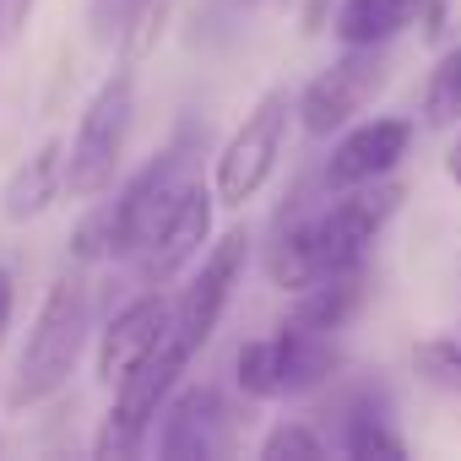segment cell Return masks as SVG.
Returning a JSON list of instances; mask_svg holds the SVG:
<instances>
[{
  "mask_svg": "<svg viewBox=\"0 0 461 461\" xmlns=\"http://www.w3.org/2000/svg\"><path fill=\"white\" fill-rule=\"evenodd\" d=\"M402 185L375 179L353 190H331V201H310V190H294L288 206L272 222V245H267V277L283 294H299L321 277L364 272L380 228L396 217Z\"/></svg>",
  "mask_w": 461,
  "mask_h": 461,
  "instance_id": "1",
  "label": "cell"
},
{
  "mask_svg": "<svg viewBox=\"0 0 461 461\" xmlns=\"http://www.w3.org/2000/svg\"><path fill=\"white\" fill-rule=\"evenodd\" d=\"M87 331H93V288L82 272H66V277H55V288L44 294V304L33 315V331L23 342V358L12 375V407H39V402L60 396L87 348Z\"/></svg>",
  "mask_w": 461,
  "mask_h": 461,
  "instance_id": "2",
  "label": "cell"
},
{
  "mask_svg": "<svg viewBox=\"0 0 461 461\" xmlns=\"http://www.w3.org/2000/svg\"><path fill=\"white\" fill-rule=\"evenodd\" d=\"M131 120H136V77L109 71L93 87V98L82 104L77 136L66 147V195L71 201H98L104 190H114V174H120L125 141H131Z\"/></svg>",
  "mask_w": 461,
  "mask_h": 461,
  "instance_id": "3",
  "label": "cell"
},
{
  "mask_svg": "<svg viewBox=\"0 0 461 461\" xmlns=\"http://www.w3.org/2000/svg\"><path fill=\"white\" fill-rule=\"evenodd\" d=\"M342 353H337V337L331 331H310L299 321H283L272 337H256L240 348V391L256 396V402H272V396H304L315 385H326L337 375Z\"/></svg>",
  "mask_w": 461,
  "mask_h": 461,
  "instance_id": "4",
  "label": "cell"
},
{
  "mask_svg": "<svg viewBox=\"0 0 461 461\" xmlns=\"http://www.w3.org/2000/svg\"><path fill=\"white\" fill-rule=\"evenodd\" d=\"M190 358H195V353L168 331V342H163L152 358H141V364L114 385V407L104 412V429H98V445H93L104 461H125V456H136V450L147 445V434L158 429V418H163L168 396L179 391Z\"/></svg>",
  "mask_w": 461,
  "mask_h": 461,
  "instance_id": "5",
  "label": "cell"
},
{
  "mask_svg": "<svg viewBox=\"0 0 461 461\" xmlns=\"http://www.w3.org/2000/svg\"><path fill=\"white\" fill-rule=\"evenodd\" d=\"M294 114H299V98H288V87H272V93L256 98V109L240 120V131L217 152V174H212L217 206H245L267 190V179L277 174Z\"/></svg>",
  "mask_w": 461,
  "mask_h": 461,
  "instance_id": "6",
  "label": "cell"
},
{
  "mask_svg": "<svg viewBox=\"0 0 461 461\" xmlns=\"http://www.w3.org/2000/svg\"><path fill=\"white\" fill-rule=\"evenodd\" d=\"M385 50L391 44H348L326 71L310 77V87L299 93V125H304V136H331L353 114L369 109V98L385 87V71H391Z\"/></svg>",
  "mask_w": 461,
  "mask_h": 461,
  "instance_id": "7",
  "label": "cell"
},
{
  "mask_svg": "<svg viewBox=\"0 0 461 461\" xmlns=\"http://www.w3.org/2000/svg\"><path fill=\"white\" fill-rule=\"evenodd\" d=\"M245 261H250V234H245V228H228L212 250H201V267L190 272V283H185V294L174 304V337L190 353H201L212 342L228 299H234V288L245 277Z\"/></svg>",
  "mask_w": 461,
  "mask_h": 461,
  "instance_id": "8",
  "label": "cell"
},
{
  "mask_svg": "<svg viewBox=\"0 0 461 461\" xmlns=\"http://www.w3.org/2000/svg\"><path fill=\"white\" fill-rule=\"evenodd\" d=\"M212 206H217V190H206L201 179L179 195V206L163 217V228L131 256V267H136V277L147 283V288H163L168 277H179L190 261H201V250H206V240H212Z\"/></svg>",
  "mask_w": 461,
  "mask_h": 461,
  "instance_id": "9",
  "label": "cell"
},
{
  "mask_svg": "<svg viewBox=\"0 0 461 461\" xmlns=\"http://www.w3.org/2000/svg\"><path fill=\"white\" fill-rule=\"evenodd\" d=\"M412 147V120L407 114H375V120H358L326 158V190H353V185H375V179H391V168L407 158Z\"/></svg>",
  "mask_w": 461,
  "mask_h": 461,
  "instance_id": "10",
  "label": "cell"
},
{
  "mask_svg": "<svg viewBox=\"0 0 461 461\" xmlns=\"http://www.w3.org/2000/svg\"><path fill=\"white\" fill-rule=\"evenodd\" d=\"M228 445V407L212 385H179L158 418L163 461H212Z\"/></svg>",
  "mask_w": 461,
  "mask_h": 461,
  "instance_id": "11",
  "label": "cell"
},
{
  "mask_svg": "<svg viewBox=\"0 0 461 461\" xmlns=\"http://www.w3.org/2000/svg\"><path fill=\"white\" fill-rule=\"evenodd\" d=\"M168 331H174V304H168L158 288L141 294V299H131V304L114 310L109 326L98 331V375H104L109 385H120L141 358H152V353L168 342Z\"/></svg>",
  "mask_w": 461,
  "mask_h": 461,
  "instance_id": "12",
  "label": "cell"
},
{
  "mask_svg": "<svg viewBox=\"0 0 461 461\" xmlns=\"http://www.w3.org/2000/svg\"><path fill=\"white\" fill-rule=\"evenodd\" d=\"M60 195H66V147L60 141H44V147H33L6 174V185H0V217H6V222H33Z\"/></svg>",
  "mask_w": 461,
  "mask_h": 461,
  "instance_id": "13",
  "label": "cell"
},
{
  "mask_svg": "<svg viewBox=\"0 0 461 461\" xmlns=\"http://www.w3.org/2000/svg\"><path fill=\"white\" fill-rule=\"evenodd\" d=\"M337 450H342V456H353V461H375V456L402 461V456H407V439L391 429V407H385L375 391H358V396H348V402H342Z\"/></svg>",
  "mask_w": 461,
  "mask_h": 461,
  "instance_id": "14",
  "label": "cell"
},
{
  "mask_svg": "<svg viewBox=\"0 0 461 461\" xmlns=\"http://www.w3.org/2000/svg\"><path fill=\"white\" fill-rule=\"evenodd\" d=\"M418 17H429V0H337L331 33L342 44H391Z\"/></svg>",
  "mask_w": 461,
  "mask_h": 461,
  "instance_id": "15",
  "label": "cell"
},
{
  "mask_svg": "<svg viewBox=\"0 0 461 461\" xmlns=\"http://www.w3.org/2000/svg\"><path fill=\"white\" fill-rule=\"evenodd\" d=\"M358 304H364V272H342V277H321V283L299 288L294 304H288V321L337 337V331L358 315Z\"/></svg>",
  "mask_w": 461,
  "mask_h": 461,
  "instance_id": "16",
  "label": "cell"
},
{
  "mask_svg": "<svg viewBox=\"0 0 461 461\" xmlns=\"http://www.w3.org/2000/svg\"><path fill=\"white\" fill-rule=\"evenodd\" d=\"M412 364L429 385H445V391H461V326L456 331H434L412 348Z\"/></svg>",
  "mask_w": 461,
  "mask_h": 461,
  "instance_id": "17",
  "label": "cell"
},
{
  "mask_svg": "<svg viewBox=\"0 0 461 461\" xmlns=\"http://www.w3.org/2000/svg\"><path fill=\"white\" fill-rule=\"evenodd\" d=\"M326 450H331V439L315 434L304 418H283V423L261 439V461H315V456H326Z\"/></svg>",
  "mask_w": 461,
  "mask_h": 461,
  "instance_id": "18",
  "label": "cell"
},
{
  "mask_svg": "<svg viewBox=\"0 0 461 461\" xmlns=\"http://www.w3.org/2000/svg\"><path fill=\"white\" fill-rule=\"evenodd\" d=\"M423 120L429 125H456L461 120V50H450L434 66L429 93H423Z\"/></svg>",
  "mask_w": 461,
  "mask_h": 461,
  "instance_id": "19",
  "label": "cell"
},
{
  "mask_svg": "<svg viewBox=\"0 0 461 461\" xmlns=\"http://www.w3.org/2000/svg\"><path fill=\"white\" fill-rule=\"evenodd\" d=\"M152 6L158 0H87V28L98 44H120V39H131L136 23H147Z\"/></svg>",
  "mask_w": 461,
  "mask_h": 461,
  "instance_id": "20",
  "label": "cell"
},
{
  "mask_svg": "<svg viewBox=\"0 0 461 461\" xmlns=\"http://www.w3.org/2000/svg\"><path fill=\"white\" fill-rule=\"evenodd\" d=\"M12 315H17V277H12L6 261H0V342H6V331H12Z\"/></svg>",
  "mask_w": 461,
  "mask_h": 461,
  "instance_id": "21",
  "label": "cell"
},
{
  "mask_svg": "<svg viewBox=\"0 0 461 461\" xmlns=\"http://www.w3.org/2000/svg\"><path fill=\"white\" fill-rule=\"evenodd\" d=\"M445 174L461 185V136H456V141H450V152H445Z\"/></svg>",
  "mask_w": 461,
  "mask_h": 461,
  "instance_id": "22",
  "label": "cell"
},
{
  "mask_svg": "<svg viewBox=\"0 0 461 461\" xmlns=\"http://www.w3.org/2000/svg\"><path fill=\"white\" fill-rule=\"evenodd\" d=\"M326 6H331V0H310V12H304V28H310V33L326 23Z\"/></svg>",
  "mask_w": 461,
  "mask_h": 461,
  "instance_id": "23",
  "label": "cell"
},
{
  "mask_svg": "<svg viewBox=\"0 0 461 461\" xmlns=\"http://www.w3.org/2000/svg\"><path fill=\"white\" fill-rule=\"evenodd\" d=\"M0 33H6V0H0Z\"/></svg>",
  "mask_w": 461,
  "mask_h": 461,
  "instance_id": "24",
  "label": "cell"
},
{
  "mask_svg": "<svg viewBox=\"0 0 461 461\" xmlns=\"http://www.w3.org/2000/svg\"><path fill=\"white\" fill-rule=\"evenodd\" d=\"M234 6H240V12H245V6H261V0H234Z\"/></svg>",
  "mask_w": 461,
  "mask_h": 461,
  "instance_id": "25",
  "label": "cell"
}]
</instances>
